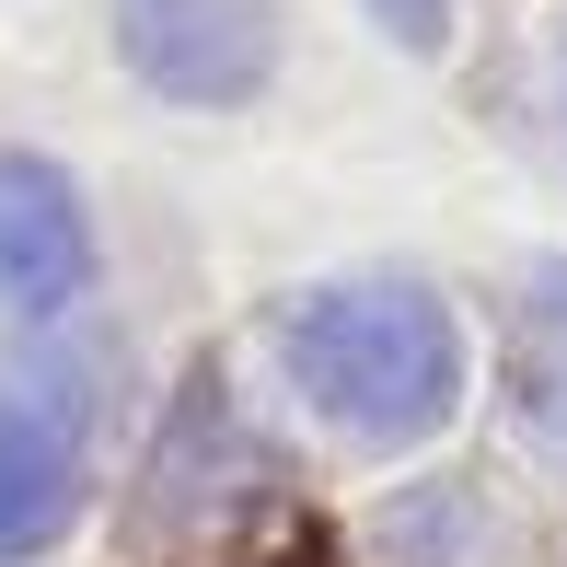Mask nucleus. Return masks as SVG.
<instances>
[{
    "instance_id": "obj_1",
    "label": "nucleus",
    "mask_w": 567,
    "mask_h": 567,
    "mask_svg": "<svg viewBox=\"0 0 567 567\" xmlns=\"http://www.w3.org/2000/svg\"><path fill=\"white\" fill-rule=\"evenodd\" d=\"M278 371L359 452H405L463 405V324L417 278H313L278 301Z\"/></svg>"
},
{
    "instance_id": "obj_2",
    "label": "nucleus",
    "mask_w": 567,
    "mask_h": 567,
    "mask_svg": "<svg viewBox=\"0 0 567 567\" xmlns=\"http://www.w3.org/2000/svg\"><path fill=\"white\" fill-rule=\"evenodd\" d=\"M93 463V359L70 337L0 359V556H35L70 533Z\"/></svg>"
},
{
    "instance_id": "obj_3",
    "label": "nucleus",
    "mask_w": 567,
    "mask_h": 567,
    "mask_svg": "<svg viewBox=\"0 0 567 567\" xmlns=\"http://www.w3.org/2000/svg\"><path fill=\"white\" fill-rule=\"evenodd\" d=\"M116 47L174 105H244V93H267L278 12L267 0H116Z\"/></svg>"
},
{
    "instance_id": "obj_4",
    "label": "nucleus",
    "mask_w": 567,
    "mask_h": 567,
    "mask_svg": "<svg viewBox=\"0 0 567 567\" xmlns=\"http://www.w3.org/2000/svg\"><path fill=\"white\" fill-rule=\"evenodd\" d=\"M267 498V463H255V441L231 429V405H220V371H197L186 394H174V429H163V452H151V533H231L244 509Z\"/></svg>"
},
{
    "instance_id": "obj_5",
    "label": "nucleus",
    "mask_w": 567,
    "mask_h": 567,
    "mask_svg": "<svg viewBox=\"0 0 567 567\" xmlns=\"http://www.w3.org/2000/svg\"><path fill=\"white\" fill-rule=\"evenodd\" d=\"M82 278H93L82 186L59 163H35V151H0V301L12 313H59V301H82Z\"/></svg>"
},
{
    "instance_id": "obj_6",
    "label": "nucleus",
    "mask_w": 567,
    "mask_h": 567,
    "mask_svg": "<svg viewBox=\"0 0 567 567\" xmlns=\"http://www.w3.org/2000/svg\"><path fill=\"white\" fill-rule=\"evenodd\" d=\"M522 429L545 441V463L567 475V267L522 301Z\"/></svg>"
},
{
    "instance_id": "obj_7",
    "label": "nucleus",
    "mask_w": 567,
    "mask_h": 567,
    "mask_svg": "<svg viewBox=\"0 0 567 567\" xmlns=\"http://www.w3.org/2000/svg\"><path fill=\"white\" fill-rule=\"evenodd\" d=\"M371 12L394 23L405 47H441V35H452V0H371Z\"/></svg>"
},
{
    "instance_id": "obj_8",
    "label": "nucleus",
    "mask_w": 567,
    "mask_h": 567,
    "mask_svg": "<svg viewBox=\"0 0 567 567\" xmlns=\"http://www.w3.org/2000/svg\"><path fill=\"white\" fill-rule=\"evenodd\" d=\"M267 567H324V556H313V545H301V556H267Z\"/></svg>"
}]
</instances>
